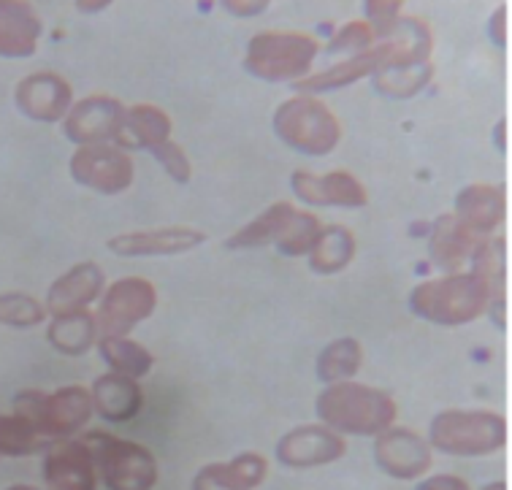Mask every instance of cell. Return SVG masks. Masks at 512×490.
<instances>
[{"mask_svg": "<svg viewBox=\"0 0 512 490\" xmlns=\"http://www.w3.org/2000/svg\"><path fill=\"white\" fill-rule=\"evenodd\" d=\"M317 417L331 431L380 436L396 423V404L388 393L358 382H334L317 398Z\"/></svg>", "mask_w": 512, "mask_h": 490, "instance_id": "1", "label": "cell"}, {"mask_svg": "<svg viewBox=\"0 0 512 490\" xmlns=\"http://www.w3.org/2000/svg\"><path fill=\"white\" fill-rule=\"evenodd\" d=\"M491 306L488 285L477 274H447L423 282L410 293V309L437 325H466Z\"/></svg>", "mask_w": 512, "mask_h": 490, "instance_id": "2", "label": "cell"}, {"mask_svg": "<svg viewBox=\"0 0 512 490\" xmlns=\"http://www.w3.org/2000/svg\"><path fill=\"white\" fill-rule=\"evenodd\" d=\"M320 231H323V225L315 214L293 209L290 204H274L261 217H255L250 225H244L242 231L233 233L228 239V247L247 250V247L277 244L282 255L298 258V255H307L315 247Z\"/></svg>", "mask_w": 512, "mask_h": 490, "instance_id": "3", "label": "cell"}, {"mask_svg": "<svg viewBox=\"0 0 512 490\" xmlns=\"http://www.w3.org/2000/svg\"><path fill=\"white\" fill-rule=\"evenodd\" d=\"M317 49L320 44L307 33L263 30L247 44L244 68L263 82H301Z\"/></svg>", "mask_w": 512, "mask_h": 490, "instance_id": "4", "label": "cell"}, {"mask_svg": "<svg viewBox=\"0 0 512 490\" xmlns=\"http://www.w3.org/2000/svg\"><path fill=\"white\" fill-rule=\"evenodd\" d=\"M274 130L290 149L312 158L334 152L342 139L334 111L312 95H296L282 103L274 114Z\"/></svg>", "mask_w": 512, "mask_h": 490, "instance_id": "5", "label": "cell"}, {"mask_svg": "<svg viewBox=\"0 0 512 490\" xmlns=\"http://www.w3.org/2000/svg\"><path fill=\"white\" fill-rule=\"evenodd\" d=\"M93 455L95 472H101L109 490H152L158 482V461L147 447L120 436L90 431L82 439Z\"/></svg>", "mask_w": 512, "mask_h": 490, "instance_id": "6", "label": "cell"}, {"mask_svg": "<svg viewBox=\"0 0 512 490\" xmlns=\"http://www.w3.org/2000/svg\"><path fill=\"white\" fill-rule=\"evenodd\" d=\"M507 442V423L496 412H464L450 409L431 423V447L439 453L477 458L499 453Z\"/></svg>", "mask_w": 512, "mask_h": 490, "instance_id": "7", "label": "cell"}, {"mask_svg": "<svg viewBox=\"0 0 512 490\" xmlns=\"http://www.w3.org/2000/svg\"><path fill=\"white\" fill-rule=\"evenodd\" d=\"M17 415L28 417L44 439L71 436L90 423L93 398H90V390L79 388V385L60 388L55 393L28 390V393L17 396Z\"/></svg>", "mask_w": 512, "mask_h": 490, "instance_id": "8", "label": "cell"}, {"mask_svg": "<svg viewBox=\"0 0 512 490\" xmlns=\"http://www.w3.org/2000/svg\"><path fill=\"white\" fill-rule=\"evenodd\" d=\"M158 306V290L141 277H125L114 282L101 298V309L95 315L98 333L103 336H128L139 323H144Z\"/></svg>", "mask_w": 512, "mask_h": 490, "instance_id": "9", "label": "cell"}, {"mask_svg": "<svg viewBox=\"0 0 512 490\" xmlns=\"http://www.w3.org/2000/svg\"><path fill=\"white\" fill-rule=\"evenodd\" d=\"M125 114L128 109L112 95H87L76 101L63 120L68 141L79 147H95V144H120L125 147Z\"/></svg>", "mask_w": 512, "mask_h": 490, "instance_id": "10", "label": "cell"}, {"mask_svg": "<svg viewBox=\"0 0 512 490\" xmlns=\"http://www.w3.org/2000/svg\"><path fill=\"white\" fill-rule=\"evenodd\" d=\"M71 176L95 193L120 195L133 185V160L112 144L79 147L71 158Z\"/></svg>", "mask_w": 512, "mask_h": 490, "instance_id": "11", "label": "cell"}, {"mask_svg": "<svg viewBox=\"0 0 512 490\" xmlns=\"http://www.w3.org/2000/svg\"><path fill=\"white\" fill-rule=\"evenodd\" d=\"M374 461L396 480H415L431 469V444L407 428H388L374 442Z\"/></svg>", "mask_w": 512, "mask_h": 490, "instance_id": "12", "label": "cell"}, {"mask_svg": "<svg viewBox=\"0 0 512 490\" xmlns=\"http://www.w3.org/2000/svg\"><path fill=\"white\" fill-rule=\"evenodd\" d=\"M19 111L36 122H60L74 106V90L60 74L41 71L17 84Z\"/></svg>", "mask_w": 512, "mask_h": 490, "instance_id": "13", "label": "cell"}, {"mask_svg": "<svg viewBox=\"0 0 512 490\" xmlns=\"http://www.w3.org/2000/svg\"><path fill=\"white\" fill-rule=\"evenodd\" d=\"M393 60H396V44L391 38H385L377 47H369L364 52H358V55L347 57L342 63L331 65L328 71L301 79L298 90H304V95L339 90V87H347V84L361 82L369 74H380L385 68H391Z\"/></svg>", "mask_w": 512, "mask_h": 490, "instance_id": "14", "label": "cell"}, {"mask_svg": "<svg viewBox=\"0 0 512 490\" xmlns=\"http://www.w3.org/2000/svg\"><path fill=\"white\" fill-rule=\"evenodd\" d=\"M347 444L342 436L326 426H301L290 431L277 444V458L290 469H312L342 458Z\"/></svg>", "mask_w": 512, "mask_h": 490, "instance_id": "15", "label": "cell"}, {"mask_svg": "<svg viewBox=\"0 0 512 490\" xmlns=\"http://www.w3.org/2000/svg\"><path fill=\"white\" fill-rule=\"evenodd\" d=\"M290 187L298 201L309 206H345V209H361L369 204L366 187L347 171H331V174H307L296 171L290 179Z\"/></svg>", "mask_w": 512, "mask_h": 490, "instance_id": "16", "label": "cell"}, {"mask_svg": "<svg viewBox=\"0 0 512 490\" xmlns=\"http://www.w3.org/2000/svg\"><path fill=\"white\" fill-rule=\"evenodd\" d=\"M49 490H95V461L84 442H57L44 458Z\"/></svg>", "mask_w": 512, "mask_h": 490, "instance_id": "17", "label": "cell"}, {"mask_svg": "<svg viewBox=\"0 0 512 490\" xmlns=\"http://www.w3.org/2000/svg\"><path fill=\"white\" fill-rule=\"evenodd\" d=\"M204 233L196 228H158V231H133L109 239V250L122 258H149V255H179L204 244Z\"/></svg>", "mask_w": 512, "mask_h": 490, "instance_id": "18", "label": "cell"}, {"mask_svg": "<svg viewBox=\"0 0 512 490\" xmlns=\"http://www.w3.org/2000/svg\"><path fill=\"white\" fill-rule=\"evenodd\" d=\"M103 269L93 260L76 263L74 269H68L55 285L49 287L47 309L52 315H66V312H79L93 304L95 298L103 293Z\"/></svg>", "mask_w": 512, "mask_h": 490, "instance_id": "19", "label": "cell"}, {"mask_svg": "<svg viewBox=\"0 0 512 490\" xmlns=\"http://www.w3.org/2000/svg\"><path fill=\"white\" fill-rule=\"evenodd\" d=\"M44 25L36 9L22 0H0V57L36 55Z\"/></svg>", "mask_w": 512, "mask_h": 490, "instance_id": "20", "label": "cell"}, {"mask_svg": "<svg viewBox=\"0 0 512 490\" xmlns=\"http://www.w3.org/2000/svg\"><path fill=\"white\" fill-rule=\"evenodd\" d=\"M90 398H93V412H98L109 423H128L144 407V393H141L139 382L114 374V371L93 382Z\"/></svg>", "mask_w": 512, "mask_h": 490, "instance_id": "21", "label": "cell"}, {"mask_svg": "<svg viewBox=\"0 0 512 490\" xmlns=\"http://www.w3.org/2000/svg\"><path fill=\"white\" fill-rule=\"evenodd\" d=\"M480 244H483V239L475 231H469L456 214H445L434 225L429 252L439 269H445L447 274H458L461 263L472 258Z\"/></svg>", "mask_w": 512, "mask_h": 490, "instance_id": "22", "label": "cell"}, {"mask_svg": "<svg viewBox=\"0 0 512 490\" xmlns=\"http://www.w3.org/2000/svg\"><path fill=\"white\" fill-rule=\"evenodd\" d=\"M266 458L255 453L236 455L228 463H209L193 480V490H255L266 480Z\"/></svg>", "mask_w": 512, "mask_h": 490, "instance_id": "23", "label": "cell"}, {"mask_svg": "<svg viewBox=\"0 0 512 490\" xmlns=\"http://www.w3.org/2000/svg\"><path fill=\"white\" fill-rule=\"evenodd\" d=\"M507 198L496 185H469L456 195V217L477 236L494 233L504 220Z\"/></svg>", "mask_w": 512, "mask_h": 490, "instance_id": "24", "label": "cell"}, {"mask_svg": "<svg viewBox=\"0 0 512 490\" xmlns=\"http://www.w3.org/2000/svg\"><path fill=\"white\" fill-rule=\"evenodd\" d=\"M98 336V323L95 315L87 309L79 312H66V315H52V323L47 328L49 344L63 355H84L90 352Z\"/></svg>", "mask_w": 512, "mask_h": 490, "instance_id": "25", "label": "cell"}, {"mask_svg": "<svg viewBox=\"0 0 512 490\" xmlns=\"http://www.w3.org/2000/svg\"><path fill=\"white\" fill-rule=\"evenodd\" d=\"M171 141V120L158 106L139 103L125 114V147H141L158 152Z\"/></svg>", "mask_w": 512, "mask_h": 490, "instance_id": "26", "label": "cell"}, {"mask_svg": "<svg viewBox=\"0 0 512 490\" xmlns=\"http://www.w3.org/2000/svg\"><path fill=\"white\" fill-rule=\"evenodd\" d=\"M355 258V236L345 225H328L317 236L315 247L309 250V266L315 274H339Z\"/></svg>", "mask_w": 512, "mask_h": 490, "instance_id": "27", "label": "cell"}, {"mask_svg": "<svg viewBox=\"0 0 512 490\" xmlns=\"http://www.w3.org/2000/svg\"><path fill=\"white\" fill-rule=\"evenodd\" d=\"M98 350H101L103 361L112 366L114 374L131 377V380H139V377L149 374L152 363H155L147 347L125 339V336H103L98 342Z\"/></svg>", "mask_w": 512, "mask_h": 490, "instance_id": "28", "label": "cell"}, {"mask_svg": "<svg viewBox=\"0 0 512 490\" xmlns=\"http://www.w3.org/2000/svg\"><path fill=\"white\" fill-rule=\"evenodd\" d=\"M361 363H364L361 344L345 336V339H336V342H331L326 350L320 352V358H317V377L323 382L350 380V377L358 374Z\"/></svg>", "mask_w": 512, "mask_h": 490, "instance_id": "29", "label": "cell"}, {"mask_svg": "<svg viewBox=\"0 0 512 490\" xmlns=\"http://www.w3.org/2000/svg\"><path fill=\"white\" fill-rule=\"evenodd\" d=\"M431 74H434V68L431 63H420V65H401V68H388V71H380V74H374V87L380 90L382 95H388V98H412V95H418L426 84H429Z\"/></svg>", "mask_w": 512, "mask_h": 490, "instance_id": "30", "label": "cell"}, {"mask_svg": "<svg viewBox=\"0 0 512 490\" xmlns=\"http://www.w3.org/2000/svg\"><path fill=\"white\" fill-rule=\"evenodd\" d=\"M44 442L47 439L38 434L28 417L17 415V412L0 417V455H9V458L33 455L44 447Z\"/></svg>", "mask_w": 512, "mask_h": 490, "instance_id": "31", "label": "cell"}, {"mask_svg": "<svg viewBox=\"0 0 512 490\" xmlns=\"http://www.w3.org/2000/svg\"><path fill=\"white\" fill-rule=\"evenodd\" d=\"M47 320V309L28 293H0V323L11 328H33Z\"/></svg>", "mask_w": 512, "mask_h": 490, "instance_id": "32", "label": "cell"}, {"mask_svg": "<svg viewBox=\"0 0 512 490\" xmlns=\"http://www.w3.org/2000/svg\"><path fill=\"white\" fill-rule=\"evenodd\" d=\"M374 30L369 22H350L345 28L339 30L334 36V41L328 44V52H342V49H358L364 52L374 44Z\"/></svg>", "mask_w": 512, "mask_h": 490, "instance_id": "33", "label": "cell"}, {"mask_svg": "<svg viewBox=\"0 0 512 490\" xmlns=\"http://www.w3.org/2000/svg\"><path fill=\"white\" fill-rule=\"evenodd\" d=\"M155 158L160 160V166L166 168V174L174 179V182H182L185 185L187 179H190V160H187L185 149L174 144V141H168L158 152H152Z\"/></svg>", "mask_w": 512, "mask_h": 490, "instance_id": "34", "label": "cell"}, {"mask_svg": "<svg viewBox=\"0 0 512 490\" xmlns=\"http://www.w3.org/2000/svg\"><path fill=\"white\" fill-rule=\"evenodd\" d=\"M366 11H369V19H372L374 36H388L393 30V25L401 19V3L396 0H372L366 3Z\"/></svg>", "mask_w": 512, "mask_h": 490, "instance_id": "35", "label": "cell"}, {"mask_svg": "<svg viewBox=\"0 0 512 490\" xmlns=\"http://www.w3.org/2000/svg\"><path fill=\"white\" fill-rule=\"evenodd\" d=\"M418 490H469V485L464 480L453 477V474H437V477L423 482Z\"/></svg>", "mask_w": 512, "mask_h": 490, "instance_id": "36", "label": "cell"}, {"mask_svg": "<svg viewBox=\"0 0 512 490\" xmlns=\"http://www.w3.org/2000/svg\"><path fill=\"white\" fill-rule=\"evenodd\" d=\"M223 6L228 11H233L236 17H255V14H263V11L269 9V3H266V0H255V3H247V0H242V3H236V0H225Z\"/></svg>", "mask_w": 512, "mask_h": 490, "instance_id": "37", "label": "cell"}, {"mask_svg": "<svg viewBox=\"0 0 512 490\" xmlns=\"http://www.w3.org/2000/svg\"><path fill=\"white\" fill-rule=\"evenodd\" d=\"M76 9L84 11V14H95V11L109 9V3H106V0H98V3H84V0H79V3H76Z\"/></svg>", "mask_w": 512, "mask_h": 490, "instance_id": "38", "label": "cell"}, {"mask_svg": "<svg viewBox=\"0 0 512 490\" xmlns=\"http://www.w3.org/2000/svg\"><path fill=\"white\" fill-rule=\"evenodd\" d=\"M483 490H507V485H504V482H494V485H488V488Z\"/></svg>", "mask_w": 512, "mask_h": 490, "instance_id": "39", "label": "cell"}, {"mask_svg": "<svg viewBox=\"0 0 512 490\" xmlns=\"http://www.w3.org/2000/svg\"><path fill=\"white\" fill-rule=\"evenodd\" d=\"M9 490H36V488H30V485H14V488Z\"/></svg>", "mask_w": 512, "mask_h": 490, "instance_id": "40", "label": "cell"}]
</instances>
